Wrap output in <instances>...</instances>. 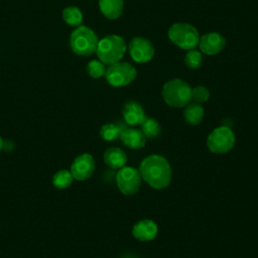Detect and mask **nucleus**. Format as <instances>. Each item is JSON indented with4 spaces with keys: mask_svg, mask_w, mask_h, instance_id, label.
Here are the masks:
<instances>
[{
    "mask_svg": "<svg viewBox=\"0 0 258 258\" xmlns=\"http://www.w3.org/2000/svg\"><path fill=\"white\" fill-rule=\"evenodd\" d=\"M123 128L113 124V123H108L104 124L101 129H100V136L103 140L105 141H113L120 137V133Z\"/></svg>",
    "mask_w": 258,
    "mask_h": 258,
    "instance_id": "nucleus-21",
    "label": "nucleus"
},
{
    "mask_svg": "<svg viewBox=\"0 0 258 258\" xmlns=\"http://www.w3.org/2000/svg\"><path fill=\"white\" fill-rule=\"evenodd\" d=\"M94 157L89 153H83L75 158L71 165V173L74 179L86 180L90 178L95 171Z\"/></svg>",
    "mask_w": 258,
    "mask_h": 258,
    "instance_id": "nucleus-10",
    "label": "nucleus"
},
{
    "mask_svg": "<svg viewBox=\"0 0 258 258\" xmlns=\"http://www.w3.org/2000/svg\"><path fill=\"white\" fill-rule=\"evenodd\" d=\"M62 19L70 26H80L83 23V13L77 6H69L62 10Z\"/></svg>",
    "mask_w": 258,
    "mask_h": 258,
    "instance_id": "nucleus-18",
    "label": "nucleus"
},
{
    "mask_svg": "<svg viewBox=\"0 0 258 258\" xmlns=\"http://www.w3.org/2000/svg\"><path fill=\"white\" fill-rule=\"evenodd\" d=\"M123 144L131 149H139L144 147L146 137L143 132L136 128H123L120 133Z\"/></svg>",
    "mask_w": 258,
    "mask_h": 258,
    "instance_id": "nucleus-14",
    "label": "nucleus"
},
{
    "mask_svg": "<svg viewBox=\"0 0 258 258\" xmlns=\"http://www.w3.org/2000/svg\"><path fill=\"white\" fill-rule=\"evenodd\" d=\"M74 177L70 170L61 169L56 171L52 176V184L58 189H66L73 183Z\"/></svg>",
    "mask_w": 258,
    "mask_h": 258,
    "instance_id": "nucleus-19",
    "label": "nucleus"
},
{
    "mask_svg": "<svg viewBox=\"0 0 258 258\" xmlns=\"http://www.w3.org/2000/svg\"><path fill=\"white\" fill-rule=\"evenodd\" d=\"M137 76L136 69L128 62H115L106 70V81L113 87L127 86L132 83Z\"/></svg>",
    "mask_w": 258,
    "mask_h": 258,
    "instance_id": "nucleus-7",
    "label": "nucleus"
},
{
    "mask_svg": "<svg viewBox=\"0 0 258 258\" xmlns=\"http://www.w3.org/2000/svg\"><path fill=\"white\" fill-rule=\"evenodd\" d=\"M122 114L126 124L129 126L141 125V123L146 119V115L142 106L135 101L126 103L123 107Z\"/></svg>",
    "mask_w": 258,
    "mask_h": 258,
    "instance_id": "nucleus-13",
    "label": "nucleus"
},
{
    "mask_svg": "<svg viewBox=\"0 0 258 258\" xmlns=\"http://www.w3.org/2000/svg\"><path fill=\"white\" fill-rule=\"evenodd\" d=\"M98 36L88 26L80 25L71 34L70 45L72 50L81 56H89L93 54L98 45Z\"/></svg>",
    "mask_w": 258,
    "mask_h": 258,
    "instance_id": "nucleus-4",
    "label": "nucleus"
},
{
    "mask_svg": "<svg viewBox=\"0 0 258 258\" xmlns=\"http://www.w3.org/2000/svg\"><path fill=\"white\" fill-rule=\"evenodd\" d=\"M225 44V37L219 32H209L207 34H204L199 40L200 49L208 55H214L219 53L223 50Z\"/></svg>",
    "mask_w": 258,
    "mask_h": 258,
    "instance_id": "nucleus-11",
    "label": "nucleus"
},
{
    "mask_svg": "<svg viewBox=\"0 0 258 258\" xmlns=\"http://www.w3.org/2000/svg\"><path fill=\"white\" fill-rule=\"evenodd\" d=\"M162 98L170 107H185L191 100V88L183 80H170L163 85Z\"/></svg>",
    "mask_w": 258,
    "mask_h": 258,
    "instance_id": "nucleus-3",
    "label": "nucleus"
},
{
    "mask_svg": "<svg viewBox=\"0 0 258 258\" xmlns=\"http://www.w3.org/2000/svg\"><path fill=\"white\" fill-rule=\"evenodd\" d=\"M158 233V227L156 223L149 219L140 220L132 228L133 237L141 242L152 241Z\"/></svg>",
    "mask_w": 258,
    "mask_h": 258,
    "instance_id": "nucleus-12",
    "label": "nucleus"
},
{
    "mask_svg": "<svg viewBox=\"0 0 258 258\" xmlns=\"http://www.w3.org/2000/svg\"><path fill=\"white\" fill-rule=\"evenodd\" d=\"M123 0H99V8L102 14L109 19H117L123 12Z\"/></svg>",
    "mask_w": 258,
    "mask_h": 258,
    "instance_id": "nucleus-16",
    "label": "nucleus"
},
{
    "mask_svg": "<svg viewBox=\"0 0 258 258\" xmlns=\"http://www.w3.org/2000/svg\"><path fill=\"white\" fill-rule=\"evenodd\" d=\"M141 174L138 169L124 166L120 168L116 175V183L119 190L126 196L134 195L141 185Z\"/></svg>",
    "mask_w": 258,
    "mask_h": 258,
    "instance_id": "nucleus-8",
    "label": "nucleus"
},
{
    "mask_svg": "<svg viewBox=\"0 0 258 258\" xmlns=\"http://www.w3.org/2000/svg\"><path fill=\"white\" fill-rule=\"evenodd\" d=\"M210 98L209 90L204 86H197L191 89V99L196 103H204L207 102Z\"/></svg>",
    "mask_w": 258,
    "mask_h": 258,
    "instance_id": "nucleus-24",
    "label": "nucleus"
},
{
    "mask_svg": "<svg viewBox=\"0 0 258 258\" xmlns=\"http://www.w3.org/2000/svg\"><path fill=\"white\" fill-rule=\"evenodd\" d=\"M126 51L125 40L116 34L103 37L98 41L97 55L104 64H113L120 61Z\"/></svg>",
    "mask_w": 258,
    "mask_h": 258,
    "instance_id": "nucleus-2",
    "label": "nucleus"
},
{
    "mask_svg": "<svg viewBox=\"0 0 258 258\" xmlns=\"http://www.w3.org/2000/svg\"><path fill=\"white\" fill-rule=\"evenodd\" d=\"M87 73L89 74L90 77H92L94 79H98L105 75L106 69H105L104 63L101 60L93 59L87 66Z\"/></svg>",
    "mask_w": 258,
    "mask_h": 258,
    "instance_id": "nucleus-22",
    "label": "nucleus"
},
{
    "mask_svg": "<svg viewBox=\"0 0 258 258\" xmlns=\"http://www.w3.org/2000/svg\"><path fill=\"white\" fill-rule=\"evenodd\" d=\"M104 162L111 168L120 169L125 166L127 162V155L126 153L118 147H110L105 150L104 155Z\"/></svg>",
    "mask_w": 258,
    "mask_h": 258,
    "instance_id": "nucleus-15",
    "label": "nucleus"
},
{
    "mask_svg": "<svg viewBox=\"0 0 258 258\" xmlns=\"http://www.w3.org/2000/svg\"><path fill=\"white\" fill-rule=\"evenodd\" d=\"M184 62L186 64V67H188L190 69H194V70L199 69L203 62L202 53L196 49L188 50V52L185 54Z\"/></svg>",
    "mask_w": 258,
    "mask_h": 258,
    "instance_id": "nucleus-23",
    "label": "nucleus"
},
{
    "mask_svg": "<svg viewBox=\"0 0 258 258\" xmlns=\"http://www.w3.org/2000/svg\"><path fill=\"white\" fill-rule=\"evenodd\" d=\"M129 52L133 60L144 63L149 61L154 55V47L151 41L145 37L137 36L129 42Z\"/></svg>",
    "mask_w": 258,
    "mask_h": 258,
    "instance_id": "nucleus-9",
    "label": "nucleus"
},
{
    "mask_svg": "<svg viewBox=\"0 0 258 258\" xmlns=\"http://www.w3.org/2000/svg\"><path fill=\"white\" fill-rule=\"evenodd\" d=\"M167 34L171 42L182 49L190 50L196 48L199 44V32L197 28L189 23H174L169 27Z\"/></svg>",
    "mask_w": 258,
    "mask_h": 258,
    "instance_id": "nucleus-5",
    "label": "nucleus"
},
{
    "mask_svg": "<svg viewBox=\"0 0 258 258\" xmlns=\"http://www.w3.org/2000/svg\"><path fill=\"white\" fill-rule=\"evenodd\" d=\"M3 145H4V142H3V139L0 137V151H1V149L3 148Z\"/></svg>",
    "mask_w": 258,
    "mask_h": 258,
    "instance_id": "nucleus-25",
    "label": "nucleus"
},
{
    "mask_svg": "<svg viewBox=\"0 0 258 258\" xmlns=\"http://www.w3.org/2000/svg\"><path fill=\"white\" fill-rule=\"evenodd\" d=\"M141 131L148 138H155L160 134V126L153 118H147L141 123Z\"/></svg>",
    "mask_w": 258,
    "mask_h": 258,
    "instance_id": "nucleus-20",
    "label": "nucleus"
},
{
    "mask_svg": "<svg viewBox=\"0 0 258 258\" xmlns=\"http://www.w3.org/2000/svg\"><path fill=\"white\" fill-rule=\"evenodd\" d=\"M235 144V135L227 126L214 129L207 139V145L211 152L222 154L229 152Z\"/></svg>",
    "mask_w": 258,
    "mask_h": 258,
    "instance_id": "nucleus-6",
    "label": "nucleus"
},
{
    "mask_svg": "<svg viewBox=\"0 0 258 258\" xmlns=\"http://www.w3.org/2000/svg\"><path fill=\"white\" fill-rule=\"evenodd\" d=\"M204 115V108L199 103L187 104L183 111V117L185 122L192 126L199 125L203 121Z\"/></svg>",
    "mask_w": 258,
    "mask_h": 258,
    "instance_id": "nucleus-17",
    "label": "nucleus"
},
{
    "mask_svg": "<svg viewBox=\"0 0 258 258\" xmlns=\"http://www.w3.org/2000/svg\"><path fill=\"white\" fill-rule=\"evenodd\" d=\"M138 170L142 179L155 189H163L171 181V166L167 159L161 155L152 154L145 157L141 161Z\"/></svg>",
    "mask_w": 258,
    "mask_h": 258,
    "instance_id": "nucleus-1",
    "label": "nucleus"
}]
</instances>
